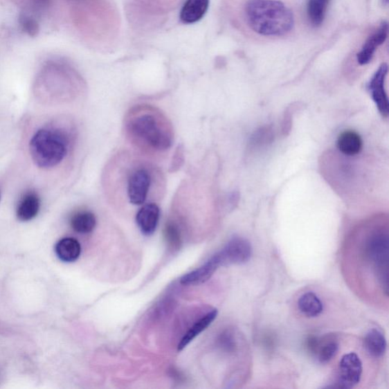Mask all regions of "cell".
Wrapping results in <instances>:
<instances>
[{
  "label": "cell",
  "instance_id": "6da1fadb",
  "mask_svg": "<svg viewBox=\"0 0 389 389\" xmlns=\"http://www.w3.org/2000/svg\"><path fill=\"white\" fill-rule=\"evenodd\" d=\"M235 13L240 32L260 42L287 40L301 19L291 0H236Z\"/></svg>",
  "mask_w": 389,
  "mask_h": 389
},
{
  "label": "cell",
  "instance_id": "7a4b0ae2",
  "mask_svg": "<svg viewBox=\"0 0 389 389\" xmlns=\"http://www.w3.org/2000/svg\"><path fill=\"white\" fill-rule=\"evenodd\" d=\"M126 130L132 143L150 153L165 152L173 143L172 127L165 116L151 107H138L132 111Z\"/></svg>",
  "mask_w": 389,
  "mask_h": 389
},
{
  "label": "cell",
  "instance_id": "3957f363",
  "mask_svg": "<svg viewBox=\"0 0 389 389\" xmlns=\"http://www.w3.org/2000/svg\"><path fill=\"white\" fill-rule=\"evenodd\" d=\"M69 138L63 130L53 127L38 129L29 144L30 156L36 166L55 168L67 156Z\"/></svg>",
  "mask_w": 389,
  "mask_h": 389
},
{
  "label": "cell",
  "instance_id": "277c9868",
  "mask_svg": "<svg viewBox=\"0 0 389 389\" xmlns=\"http://www.w3.org/2000/svg\"><path fill=\"white\" fill-rule=\"evenodd\" d=\"M365 256L372 266L383 291L388 293L389 237L387 228H373L365 240Z\"/></svg>",
  "mask_w": 389,
  "mask_h": 389
},
{
  "label": "cell",
  "instance_id": "5b68a950",
  "mask_svg": "<svg viewBox=\"0 0 389 389\" xmlns=\"http://www.w3.org/2000/svg\"><path fill=\"white\" fill-rule=\"evenodd\" d=\"M153 176L149 167L138 166L129 170L126 192L130 204L142 206L149 199Z\"/></svg>",
  "mask_w": 389,
  "mask_h": 389
},
{
  "label": "cell",
  "instance_id": "8992f818",
  "mask_svg": "<svg viewBox=\"0 0 389 389\" xmlns=\"http://www.w3.org/2000/svg\"><path fill=\"white\" fill-rule=\"evenodd\" d=\"M363 364L356 354L351 352L341 357L336 382L329 388L350 389L361 382Z\"/></svg>",
  "mask_w": 389,
  "mask_h": 389
},
{
  "label": "cell",
  "instance_id": "52a82bcc",
  "mask_svg": "<svg viewBox=\"0 0 389 389\" xmlns=\"http://www.w3.org/2000/svg\"><path fill=\"white\" fill-rule=\"evenodd\" d=\"M388 36V24L383 21L378 27L371 30L361 45L359 51L356 53L355 59L358 65L363 66L368 65L374 57L378 48L387 40Z\"/></svg>",
  "mask_w": 389,
  "mask_h": 389
},
{
  "label": "cell",
  "instance_id": "ba28073f",
  "mask_svg": "<svg viewBox=\"0 0 389 389\" xmlns=\"http://www.w3.org/2000/svg\"><path fill=\"white\" fill-rule=\"evenodd\" d=\"M388 73V64L385 63L381 64L375 74L372 75L368 84V89L373 101H374L380 114L386 118L389 113V101L385 87Z\"/></svg>",
  "mask_w": 389,
  "mask_h": 389
},
{
  "label": "cell",
  "instance_id": "9c48e42d",
  "mask_svg": "<svg viewBox=\"0 0 389 389\" xmlns=\"http://www.w3.org/2000/svg\"><path fill=\"white\" fill-rule=\"evenodd\" d=\"M219 253L224 266L242 264L251 260L252 246L246 239L235 237H233Z\"/></svg>",
  "mask_w": 389,
  "mask_h": 389
},
{
  "label": "cell",
  "instance_id": "30bf717a",
  "mask_svg": "<svg viewBox=\"0 0 389 389\" xmlns=\"http://www.w3.org/2000/svg\"><path fill=\"white\" fill-rule=\"evenodd\" d=\"M223 261L220 253H217L203 266L185 275L181 279L183 285H197L208 281L215 274V272L223 266Z\"/></svg>",
  "mask_w": 389,
  "mask_h": 389
},
{
  "label": "cell",
  "instance_id": "8fae6325",
  "mask_svg": "<svg viewBox=\"0 0 389 389\" xmlns=\"http://www.w3.org/2000/svg\"><path fill=\"white\" fill-rule=\"evenodd\" d=\"M160 219V208L154 203H147L138 210L136 221L144 235H152L156 230Z\"/></svg>",
  "mask_w": 389,
  "mask_h": 389
},
{
  "label": "cell",
  "instance_id": "7c38bea8",
  "mask_svg": "<svg viewBox=\"0 0 389 389\" xmlns=\"http://www.w3.org/2000/svg\"><path fill=\"white\" fill-rule=\"evenodd\" d=\"M41 208V199L34 191L26 192L19 199L17 216L23 222L32 221L37 217Z\"/></svg>",
  "mask_w": 389,
  "mask_h": 389
},
{
  "label": "cell",
  "instance_id": "4fadbf2b",
  "mask_svg": "<svg viewBox=\"0 0 389 389\" xmlns=\"http://www.w3.org/2000/svg\"><path fill=\"white\" fill-rule=\"evenodd\" d=\"M337 146L342 154L352 157L362 151L363 140L356 132L345 130L339 135Z\"/></svg>",
  "mask_w": 389,
  "mask_h": 389
},
{
  "label": "cell",
  "instance_id": "5bb4252c",
  "mask_svg": "<svg viewBox=\"0 0 389 389\" xmlns=\"http://www.w3.org/2000/svg\"><path fill=\"white\" fill-rule=\"evenodd\" d=\"M209 6V0H188L181 12V20L185 24H192L204 17Z\"/></svg>",
  "mask_w": 389,
  "mask_h": 389
},
{
  "label": "cell",
  "instance_id": "9a60e30c",
  "mask_svg": "<svg viewBox=\"0 0 389 389\" xmlns=\"http://www.w3.org/2000/svg\"><path fill=\"white\" fill-rule=\"evenodd\" d=\"M329 3L330 0H308L306 15L310 27L318 28L323 26Z\"/></svg>",
  "mask_w": 389,
  "mask_h": 389
},
{
  "label": "cell",
  "instance_id": "2e32d148",
  "mask_svg": "<svg viewBox=\"0 0 389 389\" xmlns=\"http://www.w3.org/2000/svg\"><path fill=\"white\" fill-rule=\"evenodd\" d=\"M217 314H219V312H217V309H212L194 323L188 332L184 334L180 343H179L178 351H182V350L196 338L199 334L204 332L208 327L215 321Z\"/></svg>",
  "mask_w": 389,
  "mask_h": 389
},
{
  "label": "cell",
  "instance_id": "e0dca14e",
  "mask_svg": "<svg viewBox=\"0 0 389 389\" xmlns=\"http://www.w3.org/2000/svg\"><path fill=\"white\" fill-rule=\"evenodd\" d=\"M81 245L77 239L71 237L62 239L55 246L57 257L64 262H73L80 258Z\"/></svg>",
  "mask_w": 389,
  "mask_h": 389
},
{
  "label": "cell",
  "instance_id": "ac0fdd59",
  "mask_svg": "<svg viewBox=\"0 0 389 389\" xmlns=\"http://www.w3.org/2000/svg\"><path fill=\"white\" fill-rule=\"evenodd\" d=\"M364 346L370 356L377 358L383 356L387 347L384 334L377 329H371L365 337Z\"/></svg>",
  "mask_w": 389,
  "mask_h": 389
},
{
  "label": "cell",
  "instance_id": "d6986e66",
  "mask_svg": "<svg viewBox=\"0 0 389 389\" xmlns=\"http://www.w3.org/2000/svg\"><path fill=\"white\" fill-rule=\"evenodd\" d=\"M97 224L96 217L90 211H80L75 213L70 220V225L74 231L81 235H87L95 230Z\"/></svg>",
  "mask_w": 389,
  "mask_h": 389
},
{
  "label": "cell",
  "instance_id": "ffe728a7",
  "mask_svg": "<svg viewBox=\"0 0 389 389\" xmlns=\"http://www.w3.org/2000/svg\"><path fill=\"white\" fill-rule=\"evenodd\" d=\"M300 312L307 317L314 318L323 312V303L313 292L302 294L298 300Z\"/></svg>",
  "mask_w": 389,
  "mask_h": 389
},
{
  "label": "cell",
  "instance_id": "44dd1931",
  "mask_svg": "<svg viewBox=\"0 0 389 389\" xmlns=\"http://www.w3.org/2000/svg\"><path fill=\"white\" fill-rule=\"evenodd\" d=\"M339 345L336 341H329L323 346L318 347L316 354L318 361L322 364H326L332 361L338 354Z\"/></svg>",
  "mask_w": 389,
  "mask_h": 389
},
{
  "label": "cell",
  "instance_id": "7402d4cb",
  "mask_svg": "<svg viewBox=\"0 0 389 389\" xmlns=\"http://www.w3.org/2000/svg\"><path fill=\"white\" fill-rule=\"evenodd\" d=\"M19 22L21 30L28 36L35 37L37 35L40 28H39L37 19L33 17L32 15L21 14Z\"/></svg>",
  "mask_w": 389,
  "mask_h": 389
},
{
  "label": "cell",
  "instance_id": "603a6c76",
  "mask_svg": "<svg viewBox=\"0 0 389 389\" xmlns=\"http://www.w3.org/2000/svg\"><path fill=\"white\" fill-rule=\"evenodd\" d=\"M219 345L225 352H235L237 348V342L233 334L230 331L222 333L219 338Z\"/></svg>",
  "mask_w": 389,
  "mask_h": 389
},
{
  "label": "cell",
  "instance_id": "cb8c5ba5",
  "mask_svg": "<svg viewBox=\"0 0 389 389\" xmlns=\"http://www.w3.org/2000/svg\"><path fill=\"white\" fill-rule=\"evenodd\" d=\"M165 237L171 246H179L181 244V235L176 225L168 224L165 228Z\"/></svg>",
  "mask_w": 389,
  "mask_h": 389
},
{
  "label": "cell",
  "instance_id": "d4e9b609",
  "mask_svg": "<svg viewBox=\"0 0 389 389\" xmlns=\"http://www.w3.org/2000/svg\"><path fill=\"white\" fill-rule=\"evenodd\" d=\"M307 341V347L308 351L311 354L316 355L318 348L320 345V341H318V339L314 336L309 337Z\"/></svg>",
  "mask_w": 389,
  "mask_h": 389
},
{
  "label": "cell",
  "instance_id": "484cf974",
  "mask_svg": "<svg viewBox=\"0 0 389 389\" xmlns=\"http://www.w3.org/2000/svg\"><path fill=\"white\" fill-rule=\"evenodd\" d=\"M36 1L41 3H45L46 2V0H36Z\"/></svg>",
  "mask_w": 389,
  "mask_h": 389
}]
</instances>
